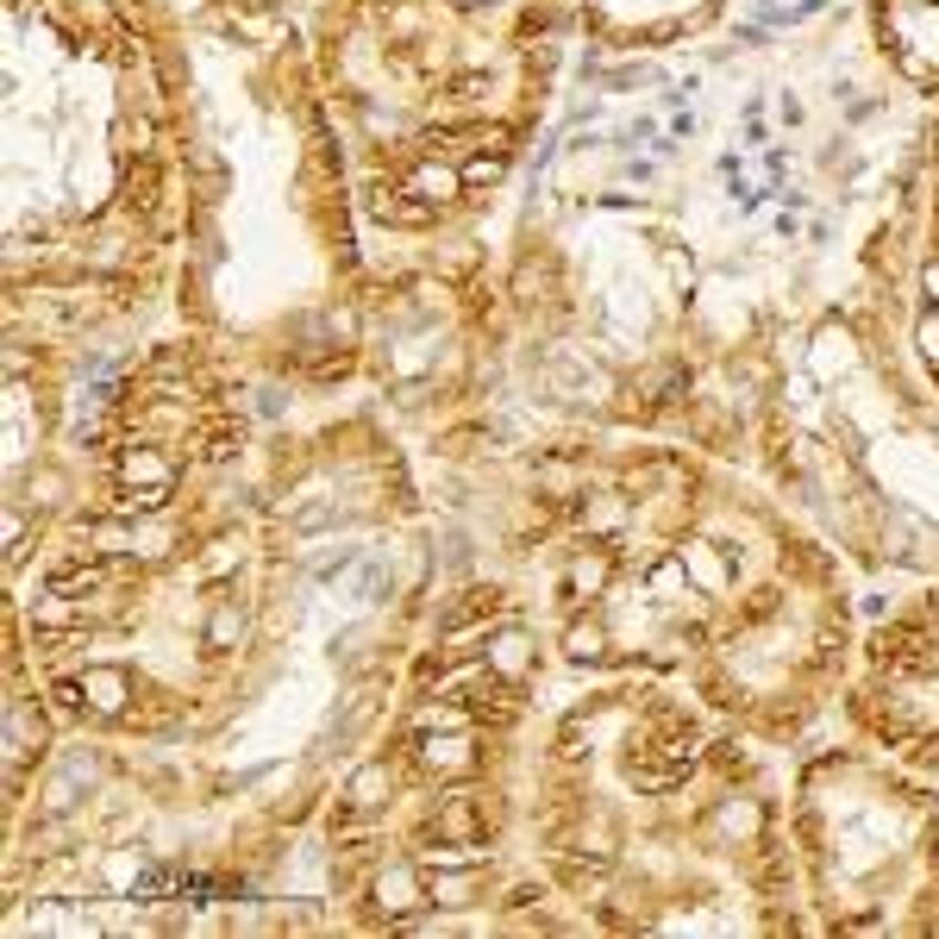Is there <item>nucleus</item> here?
<instances>
[{
  "label": "nucleus",
  "instance_id": "1",
  "mask_svg": "<svg viewBox=\"0 0 939 939\" xmlns=\"http://www.w3.org/2000/svg\"><path fill=\"white\" fill-rule=\"evenodd\" d=\"M370 213L383 220V226H407V232H420V226H433V213H439V201H426V194H414V189H370Z\"/></svg>",
  "mask_w": 939,
  "mask_h": 939
},
{
  "label": "nucleus",
  "instance_id": "2",
  "mask_svg": "<svg viewBox=\"0 0 939 939\" xmlns=\"http://www.w3.org/2000/svg\"><path fill=\"white\" fill-rule=\"evenodd\" d=\"M482 826H489V808H482V796H445V808H439V833L445 840H477Z\"/></svg>",
  "mask_w": 939,
  "mask_h": 939
},
{
  "label": "nucleus",
  "instance_id": "3",
  "mask_svg": "<svg viewBox=\"0 0 939 939\" xmlns=\"http://www.w3.org/2000/svg\"><path fill=\"white\" fill-rule=\"evenodd\" d=\"M877 664H889V671H927V639H920L915 627L877 633Z\"/></svg>",
  "mask_w": 939,
  "mask_h": 939
},
{
  "label": "nucleus",
  "instance_id": "4",
  "mask_svg": "<svg viewBox=\"0 0 939 939\" xmlns=\"http://www.w3.org/2000/svg\"><path fill=\"white\" fill-rule=\"evenodd\" d=\"M119 482H126V489H138V482H170V463L157 458L151 445H126V451H119Z\"/></svg>",
  "mask_w": 939,
  "mask_h": 939
},
{
  "label": "nucleus",
  "instance_id": "5",
  "mask_svg": "<svg viewBox=\"0 0 939 939\" xmlns=\"http://www.w3.org/2000/svg\"><path fill=\"white\" fill-rule=\"evenodd\" d=\"M44 583H51V595H88L100 583V564L95 557H63V564H51Z\"/></svg>",
  "mask_w": 939,
  "mask_h": 939
},
{
  "label": "nucleus",
  "instance_id": "6",
  "mask_svg": "<svg viewBox=\"0 0 939 939\" xmlns=\"http://www.w3.org/2000/svg\"><path fill=\"white\" fill-rule=\"evenodd\" d=\"M376 896H383V908H395V915H407V908L420 901V883H414V871H388V877L376 883Z\"/></svg>",
  "mask_w": 939,
  "mask_h": 939
},
{
  "label": "nucleus",
  "instance_id": "7",
  "mask_svg": "<svg viewBox=\"0 0 939 939\" xmlns=\"http://www.w3.org/2000/svg\"><path fill=\"white\" fill-rule=\"evenodd\" d=\"M458 182L463 175H451V170H439V163H420V170H414V194H426V201H451V194H458Z\"/></svg>",
  "mask_w": 939,
  "mask_h": 939
},
{
  "label": "nucleus",
  "instance_id": "8",
  "mask_svg": "<svg viewBox=\"0 0 939 939\" xmlns=\"http://www.w3.org/2000/svg\"><path fill=\"white\" fill-rule=\"evenodd\" d=\"M388 796V765H364L351 777V808H376Z\"/></svg>",
  "mask_w": 939,
  "mask_h": 939
},
{
  "label": "nucleus",
  "instance_id": "9",
  "mask_svg": "<svg viewBox=\"0 0 939 939\" xmlns=\"http://www.w3.org/2000/svg\"><path fill=\"white\" fill-rule=\"evenodd\" d=\"M426 765L433 770H470V739H426Z\"/></svg>",
  "mask_w": 939,
  "mask_h": 939
},
{
  "label": "nucleus",
  "instance_id": "10",
  "mask_svg": "<svg viewBox=\"0 0 939 939\" xmlns=\"http://www.w3.org/2000/svg\"><path fill=\"white\" fill-rule=\"evenodd\" d=\"M426 864H439V871H470V864H482V852L470 840H451V845H439V852H426Z\"/></svg>",
  "mask_w": 939,
  "mask_h": 939
},
{
  "label": "nucleus",
  "instance_id": "11",
  "mask_svg": "<svg viewBox=\"0 0 939 939\" xmlns=\"http://www.w3.org/2000/svg\"><path fill=\"white\" fill-rule=\"evenodd\" d=\"M232 451H238V426H220V433L201 439V458H207V463H226Z\"/></svg>",
  "mask_w": 939,
  "mask_h": 939
},
{
  "label": "nucleus",
  "instance_id": "12",
  "mask_svg": "<svg viewBox=\"0 0 939 939\" xmlns=\"http://www.w3.org/2000/svg\"><path fill=\"white\" fill-rule=\"evenodd\" d=\"M189 163H194V175H201V194H220V182H226V175H220V163H213V151H201V145H194L189 151Z\"/></svg>",
  "mask_w": 939,
  "mask_h": 939
},
{
  "label": "nucleus",
  "instance_id": "13",
  "mask_svg": "<svg viewBox=\"0 0 939 939\" xmlns=\"http://www.w3.org/2000/svg\"><path fill=\"white\" fill-rule=\"evenodd\" d=\"M564 645H570V658H583V664H589V658H601V627H570V639H564Z\"/></svg>",
  "mask_w": 939,
  "mask_h": 939
},
{
  "label": "nucleus",
  "instance_id": "14",
  "mask_svg": "<svg viewBox=\"0 0 939 939\" xmlns=\"http://www.w3.org/2000/svg\"><path fill=\"white\" fill-rule=\"evenodd\" d=\"M896 746H901V758H908V765H939V739H920V733L908 739V733H901Z\"/></svg>",
  "mask_w": 939,
  "mask_h": 939
},
{
  "label": "nucleus",
  "instance_id": "15",
  "mask_svg": "<svg viewBox=\"0 0 939 939\" xmlns=\"http://www.w3.org/2000/svg\"><path fill=\"white\" fill-rule=\"evenodd\" d=\"M557 871H564L576 889H589V883H601V871H608V864H601V858H595V864H583V858H557Z\"/></svg>",
  "mask_w": 939,
  "mask_h": 939
},
{
  "label": "nucleus",
  "instance_id": "16",
  "mask_svg": "<svg viewBox=\"0 0 939 939\" xmlns=\"http://www.w3.org/2000/svg\"><path fill=\"white\" fill-rule=\"evenodd\" d=\"M463 182H470V189H482V182H501V157H470V163H463Z\"/></svg>",
  "mask_w": 939,
  "mask_h": 939
},
{
  "label": "nucleus",
  "instance_id": "17",
  "mask_svg": "<svg viewBox=\"0 0 939 939\" xmlns=\"http://www.w3.org/2000/svg\"><path fill=\"white\" fill-rule=\"evenodd\" d=\"M207 639H213V645H232V639H238V608H220V613H213Z\"/></svg>",
  "mask_w": 939,
  "mask_h": 939
},
{
  "label": "nucleus",
  "instance_id": "18",
  "mask_svg": "<svg viewBox=\"0 0 939 939\" xmlns=\"http://www.w3.org/2000/svg\"><path fill=\"white\" fill-rule=\"evenodd\" d=\"M232 564H238V545H232V538H220V545H213V557L201 564V576H226Z\"/></svg>",
  "mask_w": 939,
  "mask_h": 939
},
{
  "label": "nucleus",
  "instance_id": "19",
  "mask_svg": "<svg viewBox=\"0 0 939 939\" xmlns=\"http://www.w3.org/2000/svg\"><path fill=\"white\" fill-rule=\"evenodd\" d=\"M88 690L100 695V708H107V714L119 708V676H114V671H95V676H88Z\"/></svg>",
  "mask_w": 939,
  "mask_h": 939
},
{
  "label": "nucleus",
  "instance_id": "20",
  "mask_svg": "<svg viewBox=\"0 0 939 939\" xmlns=\"http://www.w3.org/2000/svg\"><path fill=\"white\" fill-rule=\"evenodd\" d=\"M601 576H608V564H601V557H595V564H576V589H595V583H601Z\"/></svg>",
  "mask_w": 939,
  "mask_h": 939
},
{
  "label": "nucleus",
  "instance_id": "21",
  "mask_svg": "<svg viewBox=\"0 0 939 939\" xmlns=\"http://www.w3.org/2000/svg\"><path fill=\"white\" fill-rule=\"evenodd\" d=\"M345 370H351V358L339 351V358H320V364H313V376H320V383H332V376H345Z\"/></svg>",
  "mask_w": 939,
  "mask_h": 939
},
{
  "label": "nucleus",
  "instance_id": "22",
  "mask_svg": "<svg viewBox=\"0 0 939 939\" xmlns=\"http://www.w3.org/2000/svg\"><path fill=\"white\" fill-rule=\"evenodd\" d=\"M163 889H170V871H151L145 883H132V901L138 896H163Z\"/></svg>",
  "mask_w": 939,
  "mask_h": 939
},
{
  "label": "nucleus",
  "instance_id": "23",
  "mask_svg": "<svg viewBox=\"0 0 939 939\" xmlns=\"http://www.w3.org/2000/svg\"><path fill=\"white\" fill-rule=\"evenodd\" d=\"M557 758H564V765H576V758H583V739H576V733H564V746H557Z\"/></svg>",
  "mask_w": 939,
  "mask_h": 939
},
{
  "label": "nucleus",
  "instance_id": "24",
  "mask_svg": "<svg viewBox=\"0 0 939 939\" xmlns=\"http://www.w3.org/2000/svg\"><path fill=\"white\" fill-rule=\"evenodd\" d=\"M927 295H933V301H939V264L927 269Z\"/></svg>",
  "mask_w": 939,
  "mask_h": 939
}]
</instances>
